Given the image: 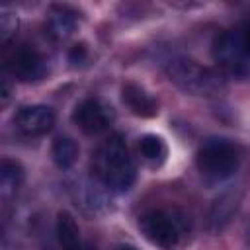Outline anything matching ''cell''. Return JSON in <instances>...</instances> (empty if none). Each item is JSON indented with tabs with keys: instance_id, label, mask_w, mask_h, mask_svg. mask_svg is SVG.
Returning a JSON list of instances; mask_svg holds the SVG:
<instances>
[{
	"instance_id": "1",
	"label": "cell",
	"mask_w": 250,
	"mask_h": 250,
	"mask_svg": "<svg viewBox=\"0 0 250 250\" xmlns=\"http://www.w3.org/2000/svg\"><path fill=\"white\" fill-rule=\"evenodd\" d=\"M96 180L111 191H127L135 182V162L121 135H109L92 152Z\"/></svg>"
},
{
	"instance_id": "2",
	"label": "cell",
	"mask_w": 250,
	"mask_h": 250,
	"mask_svg": "<svg viewBox=\"0 0 250 250\" xmlns=\"http://www.w3.org/2000/svg\"><path fill=\"white\" fill-rule=\"evenodd\" d=\"M197 172L207 186L229 180L240 164V148L229 139H207L195 156Z\"/></svg>"
},
{
	"instance_id": "3",
	"label": "cell",
	"mask_w": 250,
	"mask_h": 250,
	"mask_svg": "<svg viewBox=\"0 0 250 250\" xmlns=\"http://www.w3.org/2000/svg\"><path fill=\"white\" fill-rule=\"evenodd\" d=\"M139 229L154 246L172 250L188 232V217L178 209H150L139 217Z\"/></svg>"
},
{
	"instance_id": "4",
	"label": "cell",
	"mask_w": 250,
	"mask_h": 250,
	"mask_svg": "<svg viewBox=\"0 0 250 250\" xmlns=\"http://www.w3.org/2000/svg\"><path fill=\"white\" fill-rule=\"evenodd\" d=\"M166 72L178 88L193 96H215L223 88V80L215 70L186 57L172 59Z\"/></svg>"
},
{
	"instance_id": "5",
	"label": "cell",
	"mask_w": 250,
	"mask_h": 250,
	"mask_svg": "<svg viewBox=\"0 0 250 250\" xmlns=\"http://www.w3.org/2000/svg\"><path fill=\"white\" fill-rule=\"evenodd\" d=\"M72 119L86 135H100L113 123V109L100 98H86L76 105Z\"/></svg>"
},
{
	"instance_id": "6",
	"label": "cell",
	"mask_w": 250,
	"mask_h": 250,
	"mask_svg": "<svg viewBox=\"0 0 250 250\" xmlns=\"http://www.w3.org/2000/svg\"><path fill=\"white\" fill-rule=\"evenodd\" d=\"M6 68L20 82H33V80L43 78L45 61L35 47L23 43L10 51L6 59Z\"/></svg>"
},
{
	"instance_id": "7",
	"label": "cell",
	"mask_w": 250,
	"mask_h": 250,
	"mask_svg": "<svg viewBox=\"0 0 250 250\" xmlns=\"http://www.w3.org/2000/svg\"><path fill=\"white\" fill-rule=\"evenodd\" d=\"M213 57L217 64L230 76H244L250 70V61L242 55L234 29H227L217 35L213 43Z\"/></svg>"
},
{
	"instance_id": "8",
	"label": "cell",
	"mask_w": 250,
	"mask_h": 250,
	"mask_svg": "<svg viewBox=\"0 0 250 250\" xmlns=\"http://www.w3.org/2000/svg\"><path fill=\"white\" fill-rule=\"evenodd\" d=\"M55 123V113L51 107L35 104V105H23L14 115V125L21 135L27 137H39L51 131Z\"/></svg>"
},
{
	"instance_id": "9",
	"label": "cell",
	"mask_w": 250,
	"mask_h": 250,
	"mask_svg": "<svg viewBox=\"0 0 250 250\" xmlns=\"http://www.w3.org/2000/svg\"><path fill=\"white\" fill-rule=\"evenodd\" d=\"M121 98H123L125 105H127L135 115H139V117H152V115H156V111H158L154 98H152L143 86H139V84H135V82L123 84V88H121Z\"/></svg>"
},
{
	"instance_id": "10",
	"label": "cell",
	"mask_w": 250,
	"mask_h": 250,
	"mask_svg": "<svg viewBox=\"0 0 250 250\" xmlns=\"http://www.w3.org/2000/svg\"><path fill=\"white\" fill-rule=\"evenodd\" d=\"M76 27V14L64 6H57L49 12L45 21V33L53 41H64Z\"/></svg>"
},
{
	"instance_id": "11",
	"label": "cell",
	"mask_w": 250,
	"mask_h": 250,
	"mask_svg": "<svg viewBox=\"0 0 250 250\" xmlns=\"http://www.w3.org/2000/svg\"><path fill=\"white\" fill-rule=\"evenodd\" d=\"M57 238H59L61 250H82L78 223L66 211H61L57 217Z\"/></svg>"
},
{
	"instance_id": "12",
	"label": "cell",
	"mask_w": 250,
	"mask_h": 250,
	"mask_svg": "<svg viewBox=\"0 0 250 250\" xmlns=\"http://www.w3.org/2000/svg\"><path fill=\"white\" fill-rule=\"evenodd\" d=\"M21 182H23L21 164L16 162V160L4 158L2 166H0V193H2V199L12 197L18 191V188L21 186Z\"/></svg>"
},
{
	"instance_id": "13",
	"label": "cell",
	"mask_w": 250,
	"mask_h": 250,
	"mask_svg": "<svg viewBox=\"0 0 250 250\" xmlns=\"http://www.w3.org/2000/svg\"><path fill=\"white\" fill-rule=\"evenodd\" d=\"M238 199L234 197V193H225L223 197H219L209 213V225L213 230H221L232 217V213L236 211Z\"/></svg>"
},
{
	"instance_id": "14",
	"label": "cell",
	"mask_w": 250,
	"mask_h": 250,
	"mask_svg": "<svg viewBox=\"0 0 250 250\" xmlns=\"http://www.w3.org/2000/svg\"><path fill=\"white\" fill-rule=\"evenodd\" d=\"M139 150H141L143 158L148 164H152V166H160L166 160V156H168V146H166L164 139L158 137V135H145V137H141Z\"/></svg>"
},
{
	"instance_id": "15",
	"label": "cell",
	"mask_w": 250,
	"mask_h": 250,
	"mask_svg": "<svg viewBox=\"0 0 250 250\" xmlns=\"http://www.w3.org/2000/svg\"><path fill=\"white\" fill-rule=\"evenodd\" d=\"M53 160L59 168H70L78 158V146L70 137H57L53 141Z\"/></svg>"
},
{
	"instance_id": "16",
	"label": "cell",
	"mask_w": 250,
	"mask_h": 250,
	"mask_svg": "<svg viewBox=\"0 0 250 250\" xmlns=\"http://www.w3.org/2000/svg\"><path fill=\"white\" fill-rule=\"evenodd\" d=\"M16 25H18V20H16V14L10 12L8 8H2L0 12V37H2V43L6 45L10 41V37L16 33Z\"/></svg>"
},
{
	"instance_id": "17",
	"label": "cell",
	"mask_w": 250,
	"mask_h": 250,
	"mask_svg": "<svg viewBox=\"0 0 250 250\" xmlns=\"http://www.w3.org/2000/svg\"><path fill=\"white\" fill-rule=\"evenodd\" d=\"M234 35H236V41H238V47H240L242 55L250 61V21L234 27Z\"/></svg>"
},
{
	"instance_id": "18",
	"label": "cell",
	"mask_w": 250,
	"mask_h": 250,
	"mask_svg": "<svg viewBox=\"0 0 250 250\" xmlns=\"http://www.w3.org/2000/svg\"><path fill=\"white\" fill-rule=\"evenodd\" d=\"M84 59H86V47H84V45L72 47V51H70V61H72V62H78V61H84Z\"/></svg>"
},
{
	"instance_id": "19",
	"label": "cell",
	"mask_w": 250,
	"mask_h": 250,
	"mask_svg": "<svg viewBox=\"0 0 250 250\" xmlns=\"http://www.w3.org/2000/svg\"><path fill=\"white\" fill-rule=\"evenodd\" d=\"M8 98H10V86H8V80L4 78L2 80V104L4 105L8 104Z\"/></svg>"
},
{
	"instance_id": "20",
	"label": "cell",
	"mask_w": 250,
	"mask_h": 250,
	"mask_svg": "<svg viewBox=\"0 0 250 250\" xmlns=\"http://www.w3.org/2000/svg\"><path fill=\"white\" fill-rule=\"evenodd\" d=\"M113 250H139V248H135V246H131V244H119V246H115Z\"/></svg>"
},
{
	"instance_id": "21",
	"label": "cell",
	"mask_w": 250,
	"mask_h": 250,
	"mask_svg": "<svg viewBox=\"0 0 250 250\" xmlns=\"http://www.w3.org/2000/svg\"><path fill=\"white\" fill-rule=\"evenodd\" d=\"M246 232H248V238H250V219H248V223H246Z\"/></svg>"
}]
</instances>
